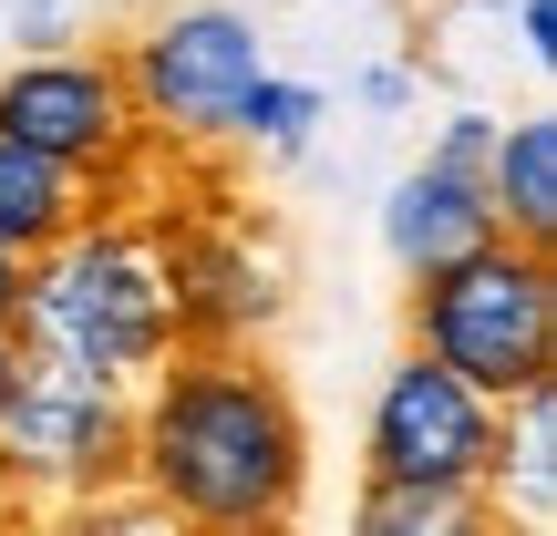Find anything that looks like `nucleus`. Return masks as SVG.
I'll return each instance as SVG.
<instances>
[{"label":"nucleus","instance_id":"1","mask_svg":"<svg viewBox=\"0 0 557 536\" xmlns=\"http://www.w3.org/2000/svg\"><path fill=\"white\" fill-rule=\"evenodd\" d=\"M135 485L165 526L269 536L310 506V413L259 331L248 340H176L135 413Z\"/></svg>","mask_w":557,"mask_h":536},{"label":"nucleus","instance_id":"2","mask_svg":"<svg viewBox=\"0 0 557 536\" xmlns=\"http://www.w3.org/2000/svg\"><path fill=\"white\" fill-rule=\"evenodd\" d=\"M403 340L423 361H444L455 382H475L485 402H517L537 382H557V248L496 227L465 259L413 269Z\"/></svg>","mask_w":557,"mask_h":536},{"label":"nucleus","instance_id":"3","mask_svg":"<svg viewBox=\"0 0 557 536\" xmlns=\"http://www.w3.org/2000/svg\"><path fill=\"white\" fill-rule=\"evenodd\" d=\"M32 351L73 361V372L103 382H135L176 351V299H165V259H156V227L145 217H94L73 227L62 248L32 259V299L11 320Z\"/></svg>","mask_w":557,"mask_h":536},{"label":"nucleus","instance_id":"4","mask_svg":"<svg viewBox=\"0 0 557 536\" xmlns=\"http://www.w3.org/2000/svg\"><path fill=\"white\" fill-rule=\"evenodd\" d=\"M94 52L114 62V83H124V103H135V124L186 135V145L238 135L248 83L269 73V62H259V32H248L227 0H156V11L114 21Z\"/></svg>","mask_w":557,"mask_h":536},{"label":"nucleus","instance_id":"5","mask_svg":"<svg viewBox=\"0 0 557 536\" xmlns=\"http://www.w3.org/2000/svg\"><path fill=\"white\" fill-rule=\"evenodd\" d=\"M0 464L32 485L41 516H73V506L135 485V402H124V382L73 372V361L21 340V382L0 402Z\"/></svg>","mask_w":557,"mask_h":536},{"label":"nucleus","instance_id":"6","mask_svg":"<svg viewBox=\"0 0 557 536\" xmlns=\"http://www.w3.org/2000/svg\"><path fill=\"white\" fill-rule=\"evenodd\" d=\"M361 485H485V496H506V402H485L444 361L403 351L372 402Z\"/></svg>","mask_w":557,"mask_h":536},{"label":"nucleus","instance_id":"7","mask_svg":"<svg viewBox=\"0 0 557 536\" xmlns=\"http://www.w3.org/2000/svg\"><path fill=\"white\" fill-rule=\"evenodd\" d=\"M0 135L103 186L135 155L145 124H135V103H124V83H114L103 52H41V62H21V73H0Z\"/></svg>","mask_w":557,"mask_h":536},{"label":"nucleus","instance_id":"8","mask_svg":"<svg viewBox=\"0 0 557 536\" xmlns=\"http://www.w3.org/2000/svg\"><path fill=\"white\" fill-rule=\"evenodd\" d=\"M496 197H485V176L475 165H413L403 176V197H393V259H403V278L413 269H444V259H465L475 238H496Z\"/></svg>","mask_w":557,"mask_h":536},{"label":"nucleus","instance_id":"9","mask_svg":"<svg viewBox=\"0 0 557 536\" xmlns=\"http://www.w3.org/2000/svg\"><path fill=\"white\" fill-rule=\"evenodd\" d=\"M73 227H94V176H73V165H52V155L0 135V248L11 259H41Z\"/></svg>","mask_w":557,"mask_h":536},{"label":"nucleus","instance_id":"10","mask_svg":"<svg viewBox=\"0 0 557 536\" xmlns=\"http://www.w3.org/2000/svg\"><path fill=\"white\" fill-rule=\"evenodd\" d=\"M485 197L517 238L557 248V114H527V124H496L485 145Z\"/></svg>","mask_w":557,"mask_h":536},{"label":"nucleus","instance_id":"11","mask_svg":"<svg viewBox=\"0 0 557 536\" xmlns=\"http://www.w3.org/2000/svg\"><path fill=\"white\" fill-rule=\"evenodd\" d=\"M361 536H496L506 496L485 485H361Z\"/></svg>","mask_w":557,"mask_h":536},{"label":"nucleus","instance_id":"12","mask_svg":"<svg viewBox=\"0 0 557 536\" xmlns=\"http://www.w3.org/2000/svg\"><path fill=\"white\" fill-rule=\"evenodd\" d=\"M21 299H32V259H11V248H0V331L21 320Z\"/></svg>","mask_w":557,"mask_h":536},{"label":"nucleus","instance_id":"13","mask_svg":"<svg viewBox=\"0 0 557 536\" xmlns=\"http://www.w3.org/2000/svg\"><path fill=\"white\" fill-rule=\"evenodd\" d=\"M32 516H41V506H32V485H21L11 464H0V526H32Z\"/></svg>","mask_w":557,"mask_h":536},{"label":"nucleus","instance_id":"14","mask_svg":"<svg viewBox=\"0 0 557 536\" xmlns=\"http://www.w3.org/2000/svg\"><path fill=\"white\" fill-rule=\"evenodd\" d=\"M547 32H557V11H547V0H527V52H537V62H557V41H547Z\"/></svg>","mask_w":557,"mask_h":536},{"label":"nucleus","instance_id":"15","mask_svg":"<svg viewBox=\"0 0 557 536\" xmlns=\"http://www.w3.org/2000/svg\"><path fill=\"white\" fill-rule=\"evenodd\" d=\"M11 382H21V331H0V402H11Z\"/></svg>","mask_w":557,"mask_h":536}]
</instances>
